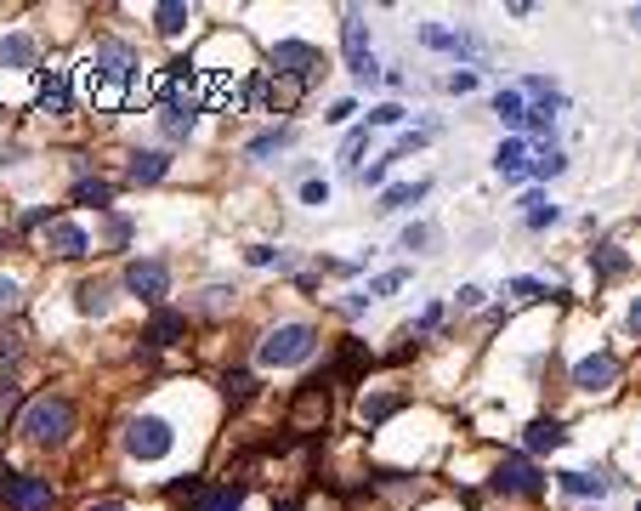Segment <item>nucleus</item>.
<instances>
[{"mask_svg":"<svg viewBox=\"0 0 641 511\" xmlns=\"http://www.w3.org/2000/svg\"><path fill=\"white\" fill-rule=\"evenodd\" d=\"M18 432L29 443H40V449H57V443H69V432H74V404L69 398H35V404L18 415Z\"/></svg>","mask_w":641,"mask_h":511,"instance_id":"1","label":"nucleus"},{"mask_svg":"<svg viewBox=\"0 0 641 511\" xmlns=\"http://www.w3.org/2000/svg\"><path fill=\"white\" fill-rule=\"evenodd\" d=\"M312 353H318V330H312V324H278V330L261 335V347H256V358L267 364V370L307 364Z\"/></svg>","mask_w":641,"mask_h":511,"instance_id":"2","label":"nucleus"},{"mask_svg":"<svg viewBox=\"0 0 641 511\" xmlns=\"http://www.w3.org/2000/svg\"><path fill=\"white\" fill-rule=\"evenodd\" d=\"M171 449H176L171 421H159V415H137V421L125 426V455H131V460H165Z\"/></svg>","mask_w":641,"mask_h":511,"instance_id":"3","label":"nucleus"},{"mask_svg":"<svg viewBox=\"0 0 641 511\" xmlns=\"http://www.w3.org/2000/svg\"><path fill=\"white\" fill-rule=\"evenodd\" d=\"M494 489H500V494H522V500H539V494H545V477L534 472V460L505 455L500 466H494Z\"/></svg>","mask_w":641,"mask_h":511,"instance_id":"4","label":"nucleus"},{"mask_svg":"<svg viewBox=\"0 0 641 511\" xmlns=\"http://www.w3.org/2000/svg\"><path fill=\"white\" fill-rule=\"evenodd\" d=\"M341 52H347V69L358 74V80H375V57H369V23H364V12H347V23H341Z\"/></svg>","mask_w":641,"mask_h":511,"instance_id":"5","label":"nucleus"},{"mask_svg":"<svg viewBox=\"0 0 641 511\" xmlns=\"http://www.w3.org/2000/svg\"><path fill=\"white\" fill-rule=\"evenodd\" d=\"M273 69L290 74V80H312V74L324 69V57H318V46H307V40H278V46H273Z\"/></svg>","mask_w":641,"mask_h":511,"instance_id":"6","label":"nucleus"},{"mask_svg":"<svg viewBox=\"0 0 641 511\" xmlns=\"http://www.w3.org/2000/svg\"><path fill=\"white\" fill-rule=\"evenodd\" d=\"M0 500H6V511H52L57 494H52V477H12Z\"/></svg>","mask_w":641,"mask_h":511,"instance_id":"7","label":"nucleus"},{"mask_svg":"<svg viewBox=\"0 0 641 511\" xmlns=\"http://www.w3.org/2000/svg\"><path fill=\"white\" fill-rule=\"evenodd\" d=\"M91 69H97V80H108V86H125V80L137 74V57H131V46H120V40H97Z\"/></svg>","mask_w":641,"mask_h":511,"instance_id":"8","label":"nucleus"},{"mask_svg":"<svg viewBox=\"0 0 641 511\" xmlns=\"http://www.w3.org/2000/svg\"><path fill=\"white\" fill-rule=\"evenodd\" d=\"M125 290L142 301H165V290H171V267L165 262H131L125 267Z\"/></svg>","mask_w":641,"mask_h":511,"instance_id":"9","label":"nucleus"},{"mask_svg":"<svg viewBox=\"0 0 641 511\" xmlns=\"http://www.w3.org/2000/svg\"><path fill=\"white\" fill-rule=\"evenodd\" d=\"M613 381H619V358L613 353H590L573 364V387L579 392H607Z\"/></svg>","mask_w":641,"mask_h":511,"instance_id":"10","label":"nucleus"},{"mask_svg":"<svg viewBox=\"0 0 641 511\" xmlns=\"http://www.w3.org/2000/svg\"><path fill=\"white\" fill-rule=\"evenodd\" d=\"M35 91H40V108H46V114H69V103H74L69 69H35Z\"/></svg>","mask_w":641,"mask_h":511,"instance_id":"11","label":"nucleus"},{"mask_svg":"<svg viewBox=\"0 0 641 511\" xmlns=\"http://www.w3.org/2000/svg\"><path fill=\"white\" fill-rule=\"evenodd\" d=\"M330 415V375L318 381H301V392H295V426H307V421H324Z\"/></svg>","mask_w":641,"mask_h":511,"instance_id":"12","label":"nucleus"},{"mask_svg":"<svg viewBox=\"0 0 641 511\" xmlns=\"http://www.w3.org/2000/svg\"><path fill=\"white\" fill-rule=\"evenodd\" d=\"M250 91H256V97H261L267 108H273V114H290V108L301 103V91H307V80H290V74H278V80H267V86L256 80Z\"/></svg>","mask_w":641,"mask_h":511,"instance_id":"13","label":"nucleus"},{"mask_svg":"<svg viewBox=\"0 0 641 511\" xmlns=\"http://www.w3.org/2000/svg\"><path fill=\"white\" fill-rule=\"evenodd\" d=\"M46 250H52V256H63V262H80V256L91 250V239L74 228V222H52V228H46Z\"/></svg>","mask_w":641,"mask_h":511,"instance_id":"14","label":"nucleus"},{"mask_svg":"<svg viewBox=\"0 0 641 511\" xmlns=\"http://www.w3.org/2000/svg\"><path fill=\"white\" fill-rule=\"evenodd\" d=\"M556 483H562V494H573V500H602V494L613 489V477H602V472H556Z\"/></svg>","mask_w":641,"mask_h":511,"instance_id":"15","label":"nucleus"},{"mask_svg":"<svg viewBox=\"0 0 641 511\" xmlns=\"http://www.w3.org/2000/svg\"><path fill=\"white\" fill-rule=\"evenodd\" d=\"M494 171H500V177H511V182L528 177V142H522V137H505L500 154H494Z\"/></svg>","mask_w":641,"mask_h":511,"instance_id":"16","label":"nucleus"},{"mask_svg":"<svg viewBox=\"0 0 641 511\" xmlns=\"http://www.w3.org/2000/svg\"><path fill=\"white\" fill-rule=\"evenodd\" d=\"M159 125H165V137H193V97H171L165 103V114H159Z\"/></svg>","mask_w":641,"mask_h":511,"instance_id":"17","label":"nucleus"},{"mask_svg":"<svg viewBox=\"0 0 641 511\" xmlns=\"http://www.w3.org/2000/svg\"><path fill=\"white\" fill-rule=\"evenodd\" d=\"M0 63H6V69H35L40 46L29 35H6V40H0Z\"/></svg>","mask_w":641,"mask_h":511,"instance_id":"18","label":"nucleus"},{"mask_svg":"<svg viewBox=\"0 0 641 511\" xmlns=\"http://www.w3.org/2000/svg\"><path fill=\"white\" fill-rule=\"evenodd\" d=\"M239 506H244L239 483H222V489H199V494H193V511H239Z\"/></svg>","mask_w":641,"mask_h":511,"instance_id":"19","label":"nucleus"},{"mask_svg":"<svg viewBox=\"0 0 641 511\" xmlns=\"http://www.w3.org/2000/svg\"><path fill=\"white\" fill-rule=\"evenodd\" d=\"M522 443H528L534 455H545V449H562V443H568V432H562V421H534L528 432H522Z\"/></svg>","mask_w":641,"mask_h":511,"instance_id":"20","label":"nucleus"},{"mask_svg":"<svg viewBox=\"0 0 641 511\" xmlns=\"http://www.w3.org/2000/svg\"><path fill=\"white\" fill-rule=\"evenodd\" d=\"M426 194H432V182H398V188L381 194V211H409V205H420Z\"/></svg>","mask_w":641,"mask_h":511,"instance_id":"21","label":"nucleus"},{"mask_svg":"<svg viewBox=\"0 0 641 511\" xmlns=\"http://www.w3.org/2000/svg\"><path fill=\"white\" fill-rule=\"evenodd\" d=\"M624 267H630V256H624L619 245H596V250H590V273H596V279H619Z\"/></svg>","mask_w":641,"mask_h":511,"instance_id":"22","label":"nucleus"},{"mask_svg":"<svg viewBox=\"0 0 641 511\" xmlns=\"http://www.w3.org/2000/svg\"><path fill=\"white\" fill-rule=\"evenodd\" d=\"M165 171H171V159L154 154V148H148V154H131V182H159Z\"/></svg>","mask_w":641,"mask_h":511,"instance_id":"23","label":"nucleus"},{"mask_svg":"<svg viewBox=\"0 0 641 511\" xmlns=\"http://www.w3.org/2000/svg\"><path fill=\"white\" fill-rule=\"evenodd\" d=\"M182 330H188V318H182V313H154V324H148V341H154V347H171Z\"/></svg>","mask_w":641,"mask_h":511,"instance_id":"24","label":"nucleus"},{"mask_svg":"<svg viewBox=\"0 0 641 511\" xmlns=\"http://www.w3.org/2000/svg\"><path fill=\"white\" fill-rule=\"evenodd\" d=\"M494 114H500L505 125H528V103H522V91H500V97H494Z\"/></svg>","mask_w":641,"mask_h":511,"instance_id":"25","label":"nucleus"},{"mask_svg":"<svg viewBox=\"0 0 641 511\" xmlns=\"http://www.w3.org/2000/svg\"><path fill=\"white\" fill-rule=\"evenodd\" d=\"M222 392L233 398V404H250L256 398V375H244V370H227L222 375Z\"/></svg>","mask_w":641,"mask_h":511,"instance_id":"26","label":"nucleus"},{"mask_svg":"<svg viewBox=\"0 0 641 511\" xmlns=\"http://www.w3.org/2000/svg\"><path fill=\"white\" fill-rule=\"evenodd\" d=\"M522 211H528V228H551L556 216H562L556 205H545L539 194H522Z\"/></svg>","mask_w":641,"mask_h":511,"instance_id":"27","label":"nucleus"},{"mask_svg":"<svg viewBox=\"0 0 641 511\" xmlns=\"http://www.w3.org/2000/svg\"><path fill=\"white\" fill-rule=\"evenodd\" d=\"M74 199H80V205H97V211H108V199H114V188H108V182H80V188H74Z\"/></svg>","mask_w":641,"mask_h":511,"instance_id":"28","label":"nucleus"},{"mask_svg":"<svg viewBox=\"0 0 641 511\" xmlns=\"http://www.w3.org/2000/svg\"><path fill=\"white\" fill-rule=\"evenodd\" d=\"M108 307V284L103 279H86L80 284V313H103Z\"/></svg>","mask_w":641,"mask_h":511,"instance_id":"29","label":"nucleus"},{"mask_svg":"<svg viewBox=\"0 0 641 511\" xmlns=\"http://www.w3.org/2000/svg\"><path fill=\"white\" fill-rule=\"evenodd\" d=\"M154 18H159V35H182V29H188V6H176L171 0V6H159Z\"/></svg>","mask_w":641,"mask_h":511,"instance_id":"30","label":"nucleus"},{"mask_svg":"<svg viewBox=\"0 0 641 511\" xmlns=\"http://www.w3.org/2000/svg\"><path fill=\"white\" fill-rule=\"evenodd\" d=\"M284 142H290V131H261V137L250 142V159H267V154H278Z\"/></svg>","mask_w":641,"mask_h":511,"instance_id":"31","label":"nucleus"},{"mask_svg":"<svg viewBox=\"0 0 641 511\" xmlns=\"http://www.w3.org/2000/svg\"><path fill=\"white\" fill-rule=\"evenodd\" d=\"M534 171H539V177H562V171H568V159L556 154V148H539V159H534Z\"/></svg>","mask_w":641,"mask_h":511,"instance_id":"32","label":"nucleus"},{"mask_svg":"<svg viewBox=\"0 0 641 511\" xmlns=\"http://www.w3.org/2000/svg\"><path fill=\"white\" fill-rule=\"evenodd\" d=\"M403 279H409V273H403V267H392V273H381V279L369 284L364 296H369V301H375V296H392V290H398V284H403Z\"/></svg>","mask_w":641,"mask_h":511,"instance_id":"33","label":"nucleus"},{"mask_svg":"<svg viewBox=\"0 0 641 511\" xmlns=\"http://www.w3.org/2000/svg\"><path fill=\"white\" fill-rule=\"evenodd\" d=\"M199 307H205V313H227V307H233V290H227V284H210Z\"/></svg>","mask_w":641,"mask_h":511,"instance_id":"34","label":"nucleus"},{"mask_svg":"<svg viewBox=\"0 0 641 511\" xmlns=\"http://www.w3.org/2000/svg\"><path fill=\"white\" fill-rule=\"evenodd\" d=\"M392 409H398V398H369V404H364V426H381Z\"/></svg>","mask_w":641,"mask_h":511,"instance_id":"35","label":"nucleus"},{"mask_svg":"<svg viewBox=\"0 0 641 511\" xmlns=\"http://www.w3.org/2000/svg\"><path fill=\"white\" fill-rule=\"evenodd\" d=\"M432 245V228H426V222H409V228H403V250H426Z\"/></svg>","mask_w":641,"mask_h":511,"instance_id":"36","label":"nucleus"},{"mask_svg":"<svg viewBox=\"0 0 641 511\" xmlns=\"http://www.w3.org/2000/svg\"><path fill=\"white\" fill-rule=\"evenodd\" d=\"M18 301H23L18 279H6V273H0V313H18Z\"/></svg>","mask_w":641,"mask_h":511,"instance_id":"37","label":"nucleus"},{"mask_svg":"<svg viewBox=\"0 0 641 511\" xmlns=\"http://www.w3.org/2000/svg\"><path fill=\"white\" fill-rule=\"evenodd\" d=\"M369 125H403V108H398V103H381V108H369Z\"/></svg>","mask_w":641,"mask_h":511,"instance_id":"38","label":"nucleus"},{"mask_svg":"<svg viewBox=\"0 0 641 511\" xmlns=\"http://www.w3.org/2000/svg\"><path fill=\"white\" fill-rule=\"evenodd\" d=\"M551 108H562V103H534L528 108V125H534V131H551Z\"/></svg>","mask_w":641,"mask_h":511,"instance_id":"39","label":"nucleus"},{"mask_svg":"<svg viewBox=\"0 0 641 511\" xmlns=\"http://www.w3.org/2000/svg\"><path fill=\"white\" fill-rule=\"evenodd\" d=\"M511 296L534 301V296H545V284H539V279H511Z\"/></svg>","mask_w":641,"mask_h":511,"instance_id":"40","label":"nucleus"},{"mask_svg":"<svg viewBox=\"0 0 641 511\" xmlns=\"http://www.w3.org/2000/svg\"><path fill=\"white\" fill-rule=\"evenodd\" d=\"M449 91H477V69H454L449 74Z\"/></svg>","mask_w":641,"mask_h":511,"instance_id":"41","label":"nucleus"},{"mask_svg":"<svg viewBox=\"0 0 641 511\" xmlns=\"http://www.w3.org/2000/svg\"><path fill=\"white\" fill-rule=\"evenodd\" d=\"M273 262H284L278 250H267V245H250V267H273Z\"/></svg>","mask_w":641,"mask_h":511,"instance_id":"42","label":"nucleus"},{"mask_svg":"<svg viewBox=\"0 0 641 511\" xmlns=\"http://www.w3.org/2000/svg\"><path fill=\"white\" fill-rule=\"evenodd\" d=\"M301 199H307V205H330V188H324V182H307V188H301Z\"/></svg>","mask_w":641,"mask_h":511,"instance_id":"43","label":"nucleus"},{"mask_svg":"<svg viewBox=\"0 0 641 511\" xmlns=\"http://www.w3.org/2000/svg\"><path fill=\"white\" fill-rule=\"evenodd\" d=\"M364 137H369V131H352V137H347V148H341V159H347V165L364 154Z\"/></svg>","mask_w":641,"mask_h":511,"instance_id":"44","label":"nucleus"},{"mask_svg":"<svg viewBox=\"0 0 641 511\" xmlns=\"http://www.w3.org/2000/svg\"><path fill=\"white\" fill-rule=\"evenodd\" d=\"M18 353H23V341H18L12 330H6V335H0V358H18Z\"/></svg>","mask_w":641,"mask_h":511,"instance_id":"45","label":"nucleus"},{"mask_svg":"<svg viewBox=\"0 0 641 511\" xmlns=\"http://www.w3.org/2000/svg\"><path fill=\"white\" fill-rule=\"evenodd\" d=\"M91 511H131V506H125V500H97Z\"/></svg>","mask_w":641,"mask_h":511,"instance_id":"46","label":"nucleus"},{"mask_svg":"<svg viewBox=\"0 0 641 511\" xmlns=\"http://www.w3.org/2000/svg\"><path fill=\"white\" fill-rule=\"evenodd\" d=\"M12 398H18V387H12V381H0V404H12Z\"/></svg>","mask_w":641,"mask_h":511,"instance_id":"47","label":"nucleus"},{"mask_svg":"<svg viewBox=\"0 0 641 511\" xmlns=\"http://www.w3.org/2000/svg\"><path fill=\"white\" fill-rule=\"evenodd\" d=\"M630 330L641 335V301H636V307H630Z\"/></svg>","mask_w":641,"mask_h":511,"instance_id":"48","label":"nucleus"},{"mask_svg":"<svg viewBox=\"0 0 641 511\" xmlns=\"http://www.w3.org/2000/svg\"><path fill=\"white\" fill-rule=\"evenodd\" d=\"M630 29H636V35H641V6H630Z\"/></svg>","mask_w":641,"mask_h":511,"instance_id":"49","label":"nucleus"},{"mask_svg":"<svg viewBox=\"0 0 641 511\" xmlns=\"http://www.w3.org/2000/svg\"><path fill=\"white\" fill-rule=\"evenodd\" d=\"M0 494H6V483H0Z\"/></svg>","mask_w":641,"mask_h":511,"instance_id":"50","label":"nucleus"}]
</instances>
